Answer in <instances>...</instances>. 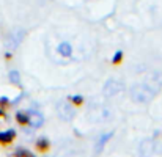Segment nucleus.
Segmentation results:
<instances>
[{
	"mask_svg": "<svg viewBox=\"0 0 162 157\" xmlns=\"http://www.w3.org/2000/svg\"><path fill=\"white\" fill-rule=\"evenodd\" d=\"M129 96L134 102H138V104H148L149 101H153V97L156 96L145 83H135L131 86L129 90Z\"/></svg>",
	"mask_w": 162,
	"mask_h": 157,
	"instance_id": "obj_1",
	"label": "nucleus"
},
{
	"mask_svg": "<svg viewBox=\"0 0 162 157\" xmlns=\"http://www.w3.org/2000/svg\"><path fill=\"white\" fill-rule=\"evenodd\" d=\"M112 116V112L109 107L104 105H98V107H91L88 112V119L91 123H105L109 121Z\"/></svg>",
	"mask_w": 162,
	"mask_h": 157,
	"instance_id": "obj_2",
	"label": "nucleus"
},
{
	"mask_svg": "<svg viewBox=\"0 0 162 157\" xmlns=\"http://www.w3.org/2000/svg\"><path fill=\"white\" fill-rule=\"evenodd\" d=\"M154 94H157L162 90V71H153L146 76L145 82H143Z\"/></svg>",
	"mask_w": 162,
	"mask_h": 157,
	"instance_id": "obj_3",
	"label": "nucleus"
},
{
	"mask_svg": "<svg viewBox=\"0 0 162 157\" xmlns=\"http://www.w3.org/2000/svg\"><path fill=\"white\" fill-rule=\"evenodd\" d=\"M123 90H124V83L121 80H118V79H109L104 83V86H102V94L105 97H112V96L121 93Z\"/></svg>",
	"mask_w": 162,
	"mask_h": 157,
	"instance_id": "obj_4",
	"label": "nucleus"
},
{
	"mask_svg": "<svg viewBox=\"0 0 162 157\" xmlns=\"http://www.w3.org/2000/svg\"><path fill=\"white\" fill-rule=\"evenodd\" d=\"M57 113L63 121H71L76 116V108L71 105V102L68 101H60L57 104Z\"/></svg>",
	"mask_w": 162,
	"mask_h": 157,
	"instance_id": "obj_5",
	"label": "nucleus"
},
{
	"mask_svg": "<svg viewBox=\"0 0 162 157\" xmlns=\"http://www.w3.org/2000/svg\"><path fill=\"white\" fill-rule=\"evenodd\" d=\"M24 36H25V30H22V29L13 30V32L10 33V36L7 38V46H8L10 49H16V47L21 44V41L24 39Z\"/></svg>",
	"mask_w": 162,
	"mask_h": 157,
	"instance_id": "obj_6",
	"label": "nucleus"
},
{
	"mask_svg": "<svg viewBox=\"0 0 162 157\" xmlns=\"http://www.w3.org/2000/svg\"><path fill=\"white\" fill-rule=\"evenodd\" d=\"M138 151H140L142 155L154 154V152H157V143H154L151 138L142 140V141H140V146H138Z\"/></svg>",
	"mask_w": 162,
	"mask_h": 157,
	"instance_id": "obj_7",
	"label": "nucleus"
},
{
	"mask_svg": "<svg viewBox=\"0 0 162 157\" xmlns=\"http://www.w3.org/2000/svg\"><path fill=\"white\" fill-rule=\"evenodd\" d=\"M29 123H30V126L32 127H41L43 124H44V116L40 113V112H32L30 113V116H29Z\"/></svg>",
	"mask_w": 162,
	"mask_h": 157,
	"instance_id": "obj_8",
	"label": "nucleus"
},
{
	"mask_svg": "<svg viewBox=\"0 0 162 157\" xmlns=\"http://www.w3.org/2000/svg\"><path fill=\"white\" fill-rule=\"evenodd\" d=\"M57 50H58V54L63 55V57H71V54H73V46L65 41V43H60V44H58Z\"/></svg>",
	"mask_w": 162,
	"mask_h": 157,
	"instance_id": "obj_9",
	"label": "nucleus"
},
{
	"mask_svg": "<svg viewBox=\"0 0 162 157\" xmlns=\"http://www.w3.org/2000/svg\"><path fill=\"white\" fill-rule=\"evenodd\" d=\"M112 135H113V132H107V133H102V135H99V138H98V143H96V146H98V152L104 148V144L112 138Z\"/></svg>",
	"mask_w": 162,
	"mask_h": 157,
	"instance_id": "obj_10",
	"label": "nucleus"
},
{
	"mask_svg": "<svg viewBox=\"0 0 162 157\" xmlns=\"http://www.w3.org/2000/svg\"><path fill=\"white\" fill-rule=\"evenodd\" d=\"M14 135H16V132H14V130L0 132V141H2V143H8V141H11V140L14 138Z\"/></svg>",
	"mask_w": 162,
	"mask_h": 157,
	"instance_id": "obj_11",
	"label": "nucleus"
},
{
	"mask_svg": "<svg viewBox=\"0 0 162 157\" xmlns=\"http://www.w3.org/2000/svg\"><path fill=\"white\" fill-rule=\"evenodd\" d=\"M8 79L11 80V83H14V85H21V76H19L18 71H10Z\"/></svg>",
	"mask_w": 162,
	"mask_h": 157,
	"instance_id": "obj_12",
	"label": "nucleus"
},
{
	"mask_svg": "<svg viewBox=\"0 0 162 157\" xmlns=\"http://www.w3.org/2000/svg\"><path fill=\"white\" fill-rule=\"evenodd\" d=\"M36 146H38L40 149H47V146H49V140H47L46 137H41V138L36 141Z\"/></svg>",
	"mask_w": 162,
	"mask_h": 157,
	"instance_id": "obj_13",
	"label": "nucleus"
},
{
	"mask_svg": "<svg viewBox=\"0 0 162 157\" xmlns=\"http://www.w3.org/2000/svg\"><path fill=\"white\" fill-rule=\"evenodd\" d=\"M16 118H18V121L19 123H29V118H27V115L25 113H22V112H18V115H16Z\"/></svg>",
	"mask_w": 162,
	"mask_h": 157,
	"instance_id": "obj_14",
	"label": "nucleus"
},
{
	"mask_svg": "<svg viewBox=\"0 0 162 157\" xmlns=\"http://www.w3.org/2000/svg\"><path fill=\"white\" fill-rule=\"evenodd\" d=\"M121 58H123V52H121V50H118V52L113 55V60H112V61H113V63H120V60H121Z\"/></svg>",
	"mask_w": 162,
	"mask_h": 157,
	"instance_id": "obj_15",
	"label": "nucleus"
},
{
	"mask_svg": "<svg viewBox=\"0 0 162 157\" xmlns=\"http://www.w3.org/2000/svg\"><path fill=\"white\" fill-rule=\"evenodd\" d=\"M71 101H73L74 104H82V102H84V97L79 96V94H76V96H71Z\"/></svg>",
	"mask_w": 162,
	"mask_h": 157,
	"instance_id": "obj_16",
	"label": "nucleus"
},
{
	"mask_svg": "<svg viewBox=\"0 0 162 157\" xmlns=\"http://www.w3.org/2000/svg\"><path fill=\"white\" fill-rule=\"evenodd\" d=\"M16 154H18V155H30V152H29V151H25V149H18V151H16Z\"/></svg>",
	"mask_w": 162,
	"mask_h": 157,
	"instance_id": "obj_17",
	"label": "nucleus"
},
{
	"mask_svg": "<svg viewBox=\"0 0 162 157\" xmlns=\"http://www.w3.org/2000/svg\"><path fill=\"white\" fill-rule=\"evenodd\" d=\"M0 115H3V110H2V108H0Z\"/></svg>",
	"mask_w": 162,
	"mask_h": 157,
	"instance_id": "obj_18",
	"label": "nucleus"
}]
</instances>
